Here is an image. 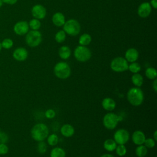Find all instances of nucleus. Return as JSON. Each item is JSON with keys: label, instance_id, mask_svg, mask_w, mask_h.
Here are the masks:
<instances>
[{"label": "nucleus", "instance_id": "18", "mask_svg": "<svg viewBox=\"0 0 157 157\" xmlns=\"http://www.w3.org/2000/svg\"><path fill=\"white\" fill-rule=\"evenodd\" d=\"M52 21L56 26H61L65 23V17L62 13L56 12L53 15Z\"/></svg>", "mask_w": 157, "mask_h": 157}, {"label": "nucleus", "instance_id": "19", "mask_svg": "<svg viewBox=\"0 0 157 157\" xmlns=\"http://www.w3.org/2000/svg\"><path fill=\"white\" fill-rule=\"evenodd\" d=\"M117 144L112 139H106L103 144V147L104 149L108 151H113L115 150Z\"/></svg>", "mask_w": 157, "mask_h": 157}, {"label": "nucleus", "instance_id": "38", "mask_svg": "<svg viewBox=\"0 0 157 157\" xmlns=\"http://www.w3.org/2000/svg\"><path fill=\"white\" fill-rule=\"evenodd\" d=\"M152 87H153V89L154 90V91L155 92H156L157 91V79L156 78L154 79L153 82L152 83Z\"/></svg>", "mask_w": 157, "mask_h": 157}, {"label": "nucleus", "instance_id": "27", "mask_svg": "<svg viewBox=\"0 0 157 157\" xmlns=\"http://www.w3.org/2000/svg\"><path fill=\"white\" fill-rule=\"evenodd\" d=\"M128 69H129V71L131 72L132 73L136 74V73H139L140 72V71L141 69V67L139 63L133 62V63H131L129 65H128Z\"/></svg>", "mask_w": 157, "mask_h": 157}, {"label": "nucleus", "instance_id": "6", "mask_svg": "<svg viewBox=\"0 0 157 157\" xmlns=\"http://www.w3.org/2000/svg\"><path fill=\"white\" fill-rule=\"evenodd\" d=\"M74 56L77 60L80 62H86L91 56V51L85 46L79 45L74 50Z\"/></svg>", "mask_w": 157, "mask_h": 157}, {"label": "nucleus", "instance_id": "28", "mask_svg": "<svg viewBox=\"0 0 157 157\" xmlns=\"http://www.w3.org/2000/svg\"><path fill=\"white\" fill-rule=\"evenodd\" d=\"M116 153L119 156H123L126 154L127 149L124 145H117V147L115 148Z\"/></svg>", "mask_w": 157, "mask_h": 157}, {"label": "nucleus", "instance_id": "4", "mask_svg": "<svg viewBox=\"0 0 157 157\" xmlns=\"http://www.w3.org/2000/svg\"><path fill=\"white\" fill-rule=\"evenodd\" d=\"M110 68L116 72H122L128 69V63L125 58L119 56L115 58L110 63Z\"/></svg>", "mask_w": 157, "mask_h": 157}, {"label": "nucleus", "instance_id": "37", "mask_svg": "<svg viewBox=\"0 0 157 157\" xmlns=\"http://www.w3.org/2000/svg\"><path fill=\"white\" fill-rule=\"evenodd\" d=\"M3 3H6L7 4H10V5H13L15 4L17 2V0H2Z\"/></svg>", "mask_w": 157, "mask_h": 157}, {"label": "nucleus", "instance_id": "31", "mask_svg": "<svg viewBox=\"0 0 157 157\" xmlns=\"http://www.w3.org/2000/svg\"><path fill=\"white\" fill-rule=\"evenodd\" d=\"M66 39V34L64 31H58L55 35V40L58 43H61L64 41Z\"/></svg>", "mask_w": 157, "mask_h": 157}, {"label": "nucleus", "instance_id": "39", "mask_svg": "<svg viewBox=\"0 0 157 157\" xmlns=\"http://www.w3.org/2000/svg\"><path fill=\"white\" fill-rule=\"evenodd\" d=\"M151 4L155 9H156V7H157V0H151Z\"/></svg>", "mask_w": 157, "mask_h": 157}, {"label": "nucleus", "instance_id": "10", "mask_svg": "<svg viewBox=\"0 0 157 157\" xmlns=\"http://www.w3.org/2000/svg\"><path fill=\"white\" fill-rule=\"evenodd\" d=\"M29 30V24L25 21H20L15 23L13 26L15 33L19 36L26 34Z\"/></svg>", "mask_w": 157, "mask_h": 157}, {"label": "nucleus", "instance_id": "36", "mask_svg": "<svg viewBox=\"0 0 157 157\" xmlns=\"http://www.w3.org/2000/svg\"><path fill=\"white\" fill-rule=\"evenodd\" d=\"M9 151V147L6 144H0V155H5Z\"/></svg>", "mask_w": 157, "mask_h": 157}, {"label": "nucleus", "instance_id": "26", "mask_svg": "<svg viewBox=\"0 0 157 157\" xmlns=\"http://www.w3.org/2000/svg\"><path fill=\"white\" fill-rule=\"evenodd\" d=\"M47 138V143L50 146H55L58 143V141H59L58 137L55 134H52L48 136Z\"/></svg>", "mask_w": 157, "mask_h": 157}, {"label": "nucleus", "instance_id": "29", "mask_svg": "<svg viewBox=\"0 0 157 157\" xmlns=\"http://www.w3.org/2000/svg\"><path fill=\"white\" fill-rule=\"evenodd\" d=\"M1 43L2 45V48L4 49H10V48L12 47L13 44V40L10 38H6L3 39V40Z\"/></svg>", "mask_w": 157, "mask_h": 157}, {"label": "nucleus", "instance_id": "11", "mask_svg": "<svg viewBox=\"0 0 157 157\" xmlns=\"http://www.w3.org/2000/svg\"><path fill=\"white\" fill-rule=\"evenodd\" d=\"M13 58L18 61H23L26 60L28 56V51L23 47L17 48L13 52Z\"/></svg>", "mask_w": 157, "mask_h": 157}, {"label": "nucleus", "instance_id": "35", "mask_svg": "<svg viewBox=\"0 0 157 157\" xmlns=\"http://www.w3.org/2000/svg\"><path fill=\"white\" fill-rule=\"evenodd\" d=\"M9 140V136L4 132H0V144H6Z\"/></svg>", "mask_w": 157, "mask_h": 157}, {"label": "nucleus", "instance_id": "8", "mask_svg": "<svg viewBox=\"0 0 157 157\" xmlns=\"http://www.w3.org/2000/svg\"><path fill=\"white\" fill-rule=\"evenodd\" d=\"M63 29L71 36H77L80 32V26L77 20L71 19L64 23Z\"/></svg>", "mask_w": 157, "mask_h": 157}, {"label": "nucleus", "instance_id": "12", "mask_svg": "<svg viewBox=\"0 0 157 157\" xmlns=\"http://www.w3.org/2000/svg\"><path fill=\"white\" fill-rule=\"evenodd\" d=\"M31 13L33 16L36 19H42L45 17L46 10L42 5L37 4L33 7Z\"/></svg>", "mask_w": 157, "mask_h": 157}, {"label": "nucleus", "instance_id": "20", "mask_svg": "<svg viewBox=\"0 0 157 157\" xmlns=\"http://www.w3.org/2000/svg\"><path fill=\"white\" fill-rule=\"evenodd\" d=\"M131 81L134 85L136 87H140L142 85L144 82L143 77L139 73L134 74V75L131 77Z\"/></svg>", "mask_w": 157, "mask_h": 157}, {"label": "nucleus", "instance_id": "44", "mask_svg": "<svg viewBox=\"0 0 157 157\" xmlns=\"http://www.w3.org/2000/svg\"><path fill=\"white\" fill-rule=\"evenodd\" d=\"M1 132V128H0V132Z\"/></svg>", "mask_w": 157, "mask_h": 157}, {"label": "nucleus", "instance_id": "2", "mask_svg": "<svg viewBox=\"0 0 157 157\" xmlns=\"http://www.w3.org/2000/svg\"><path fill=\"white\" fill-rule=\"evenodd\" d=\"M128 102L134 106L140 105L144 99V95L142 90L139 87H132L130 88L126 94Z\"/></svg>", "mask_w": 157, "mask_h": 157}, {"label": "nucleus", "instance_id": "24", "mask_svg": "<svg viewBox=\"0 0 157 157\" xmlns=\"http://www.w3.org/2000/svg\"><path fill=\"white\" fill-rule=\"evenodd\" d=\"M145 76L150 79V80H154L155 78H156L157 77V72L156 69H155L154 67H148L146 70H145Z\"/></svg>", "mask_w": 157, "mask_h": 157}, {"label": "nucleus", "instance_id": "23", "mask_svg": "<svg viewBox=\"0 0 157 157\" xmlns=\"http://www.w3.org/2000/svg\"><path fill=\"white\" fill-rule=\"evenodd\" d=\"M136 155L138 157H144L147 155L148 150L147 148L144 145H137L136 148Z\"/></svg>", "mask_w": 157, "mask_h": 157}, {"label": "nucleus", "instance_id": "33", "mask_svg": "<svg viewBox=\"0 0 157 157\" xmlns=\"http://www.w3.org/2000/svg\"><path fill=\"white\" fill-rule=\"evenodd\" d=\"M144 144L147 148H151L155 145V140L153 138H147L145 139Z\"/></svg>", "mask_w": 157, "mask_h": 157}, {"label": "nucleus", "instance_id": "21", "mask_svg": "<svg viewBox=\"0 0 157 157\" xmlns=\"http://www.w3.org/2000/svg\"><path fill=\"white\" fill-rule=\"evenodd\" d=\"M59 56L63 59H66L71 56V50L67 46H62L59 50Z\"/></svg>", "mask_w": 157, "mask_h": 157}, {"label": "nucleus", "instance_id": "41", "mask_svg": "<svg viewBox=\"0 0 157 157\" xmlns=\"http://www.w3.org/2000/svg\"><path fill=\"white\" fill-rule=\"evenodd\" d=\"M155 141L157 140V131H155L153 133V138Z\"/></svg>", "mask_w": 157, "mask_h": 157}, {"label": "nucleus", "instance_id": "7", "mask_svg": "<svg viewBox=\"0 0 157 157\" xmlns=\"http://www.w3.org/2000/svg\"><path fill=\"white\" fill-rule=\"evenodd\" d=\"M42 41L41 33L37 30H31L29 31L26 36V44L31 47H34L39 45Z\"/></svg>", "mask_w": 157, "mask_h": 157}, {"label": "nucleus", "instance_id": "42", "mask_svg": "<svg viewBox=\"0 0 157 157\" xmlns=\"http://www.w3.org/2000/svg\"><path fill=\"white\" fill-rule=\"evenodd\" d=\"M2 4H3V2L2 0H0V7H1L2 6Z\"/></svg>", "mask_w": 157, "mask_h": 157}, {"label": "nucleus", "instance_id": "14", "mask_svg": "<svg viewBox=\"0 0 157 157\" xmlns=\"http://www.w3.org/2000/svg\"><path fill=\"white\" fill-rule=\"evenodd\" d=\"M151 7L150 3L143 2L139 6L137 10L138 15L142 18H145L150 15L151 12Z\"/></svg>", "mask_w": 157, "mask_h": 157}, {"label": "nucleus", "instance_id": "15", "mask_svg": "<svg viewBox=\"0 0 157 157\" xmlns=\"http://www.w3.org/2000/svg\"><path fill=\"white\" fill-rule=\"evenodd\" d=\"M102 107L103 109L107 111L111 112L116 107V102L112 98H104L101 102Z\"/></svg>", "mask_w": 157, "mask_h": 157}, {"label": "nucleus", "instance_id": "34", "mask_svg": "<svg viewBox=\"0 0 157 157\" xmlns=\"http://www.w3.org/2000/svg\"><path fill=\"white\" fill-rule=\"evenodd\" d=\"M56 115V113L53 109H47L45 112V116L46 118L48 119H52Z\"/></svg>", "mask_w": 157, "mask_h": 157}, {"label": "nucleus", "instance_id": "9", "mask_svg": "<svg viewBox=\"0 0 157 157\" xmlns=\"http://www.w3.org/2000/svg\"><path fill=\"white\" fill-rule=\"evenodd\" d=\"M129 139V133L125 129L117 130L113 135V140L118 145H124Z\"/></svg>", "mask_w": 157, "mask_h": 157}, {"label": "nucleus", "instance_id": "3", "mask_svg": "<svg viewBox=\"0 0 157 157\" xmlns=\"http://www.w3.org/2000/svg\"><path fill=\"white\" fill-rule=\"evenodd\" d=\"M53 71L55 76L60 79L67 78L71 73L69 64L63 61L56 63L54 67Z\"/></svg>", "mask_w": 157, "mask_h": 157}, {"label": "nucleus", "instance_id": "32", "mask_svg": "<svg viewBox=\"0 0 157 157\" xmlns=\"http://www.w3.org/2000/svg\"><path fill=\"white\" fill-rule=\"evenodd\" d=\"M47 147L46 143L45 142H44V141L39 142L37 146V150L39 153L42 154V153H45L47 151Z\"/></svg>", "mask_w": 157, "mask_h": 157}, {"label": "nucleus", "instance_id": "5", "mask_svg": "<svg viewBox=\"0 0 157 157\" xmlns=\"http://www.w3.org/2000/svg\"><path fill=\"white\" fill-rule=\"evenodd\" d=\"M118 116L113 112H108L102 119V123L105 128L109 130L114 129L118 123Z\"/></svg>", "mask_w": 157, "mask_h": 157}, {"label": "nucleus", "instance_id": "13", "mask_svg": "<svg viewBox=\"0 0 157 157\" xmlns=\"http://www.w3.org/2000/svg\"><path fill=\"white\" fill-rule=\"evenodd\" d=\"M145 139V134L140 130H136L132 133V140L136 145L144 144Z\"/></svg>", "mask_w": 157, "mask_h": 157}, {"label": "nucleus", "instance_id": "22", "mask_svg": "<svg viewBox=\"0 0 157 157\" xmlns=\"http://www.w3.org/2000/svg\"><path fill=\"white\" fill-rule=\"evenodd\" d=\"M66 152L61 147H54L50 152V157H65Z\"/></svg>", "mask_w": 157, "mask_h": 157}, {"label": "nucleus", "instance_id": "30", "mask_svg": "<svg viewBox=\"0 0 157 157\" xmlns=\"http://www.w3.org/2000/svg\"><path fill=\"white\" fill-rule=\"evenodd\" d=\"M29 27L33 30H37L40 27V22L38 19H32L29 23Z\"/></svg>", "mask_w": 157, "mask_h": 157}, {"label": "nucleus", "instance_id": "40", "mask_svg": "<svg viewBox=\"0 0 157 157\" xmlns=\"http://www.w3.org/2000/svg\"><path fill=\"white\" fill-rule=\"evenodd\" d=\"M101 157H114V156L113 155H112V154L105 153V154H103L102 155H101Z\"/></svg>", "mask_w": 157, "mask_h": 157}, {"label": "nucleus", "instance_id": "17", "mask_svg": "<svg viewBox=\"0 0 157 157\" xmlns=\"http://www.w3.org/2000/svg\"><path fill=\"white\" fill-rule=\"evenodd\" d=\"M60 132L63 136L66 137H70L74 135L75 130L74 127L71 124H64L61 126L60 129Z\"/></svg>", "mask_w": 157, "mask_h": 157}, {"label": "nucleus", "instance_id": "1", "mask_svg": "<svg viewBox=\"0 0 157 157\" xmlns=\"http://www.w3.org/2000/svg\"><path fill=\"white\" fill-rule=\"evenodd\" d=\"M48 133L49 130L47 126L42 123L36 124L31 130L32 138L37 142L44 141L48 137Z\"/></svg>", "mask_w": 157, "mask_h": 157}, {"label": "nucleus", "instance_id": "16", "mask_svg": "<svg viewBox=\"0 0 157 157\" xmlns=\"http://www.w3.org/2000/svg\"><path fill=\"white\" fill-rule=\"evenodd\" d=\"M139 57V53L135 48H131L128 49L125 53V59L130 63L135 62Z\"/></svg>", "mask_w": 157, "mask_h": 157}, {"label": "nucleus", "instance_id": "25", "mask_svg": "<svg viewBox=\"0 0 157 157\" xmlns=\"http://www.w3.org/2000/svg\"><path fill=\"white\" fill-rule=\"evenodd\" d=\"M91 41V37L90 35H89L88 34H83L80 37L78 42L80 44V45L85 46L90 44Z\"/></svg>", "mask_w": 157, "mask_h": 157}, {"label": "nucleus", "instance_id": "43", "mask_svg": "<svg viewBox=\"0 0 157 157\" xmlns=\"http://www.w3.org/2000/svg\"><path fill=\"white\" fill-rule=\"evenodd\" d=\"M1 50H2V45H1V43L0 42V52L1 51Z\"/></svg>", "mask_w": 157, "mask_h": 157}]
</instances>
